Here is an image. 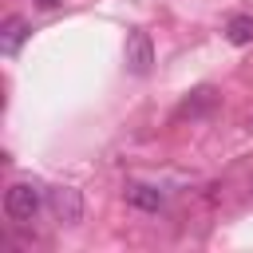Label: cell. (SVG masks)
I'll return each mask as SVG.
<instances>
[{
    "label": "cell",
    "mask_w": 253,
    "mask_h": 253,
    "mask_svg": "<svg viewBox=\"0 0 253 253\" xmlns=\"http://www.w3.org/2000/svg\"><path fill=\"white\" fill-rule=\"evenodd\" d=\"M40 206H43V194H40V186H32V182H12V186L4 190V217H8L12 225H28V221L40 213Z\"/></svg>",
    "instance_id": "6da1fadb"
},
{
    "label": "cell",
    "mask_w": 253,
    "mask_h": 253,
    "mask_svg": "<svg viewBox=\"0 0 253 253\" xmlns=\"http://www.w3.org/2000/svg\"><path fill=\"white\" fill-rule=\"evenodd\" d=\"M47 210L59 225H79L83 221V194L75 186H55V190H47Z\"/></svg>",
    "instance_id": "7a4b0ae2"
},
{
    "label": "cell",
    "mask_w": 253,
    "mask_h": 253,
    "mask_svg": "<svg viewBox=\"0 0 253 253\" xmlns=\"http://www.w3.org/2000/svg\"><path fill=\"white\" fill-rule=\"evenodd\" d=\"M150 67H154V43H150V32L130 28V36H126V71H130V75H146Z\"/></svg>",
    "instance_id": "3957f363"
},
{
    "label": "cell",
    "mask_w": 253,
    "mask_h": 253,
    "mask_svg": "<svg viewBox=\"0 0 253 253\" xmlns=\"http://www.w3.org/2000/svg\"><path fill=\"white\" fill-rule=\"evenodd\" d=\"M126 202H130V206H138V210H146V213H158V210L166 206V194H162L158 186L134 182V186H126Z\"/></svg>",
    "instance_id": "277c9868"
},
{
    "label": "cell",
    "mask_w": 253,
    "mask_h": 253,
    "mask_svg": "<svg viewBox=\"0 0 253 253\" xmlns=\"http://www.w3.org/2000/svg\"><path fill=\"white\" fill-rule=\"evenodd\" d=\"M24 40H28V20H24V16H8L4 28H0V47H4V55H16Z\"/></svg>",
    "instance_id": "5b68a950"
},
{
    "label": "cell",
    "mask_w": 253,
    "mask_h": 253,
    "mask_svg": "<svg viewBox=\"0 0 253 253\" xmlns=\"http://www.w3.org/2000/svg\"><path fill=\"white\" fill-rule=\"evenodd\" d=\"M225 36H229V43H237V47L253 43V16H233V20L225 24Z\"/></svg>",
    "instance_id": "8992f818"
},
{
    "label": "cell",
    "mask_w": 253,
    "mask_h": 253,
    "mask_svg": "<svg viewBox=\"0 0 253 253\" xmlns=\"http://www.w3.org/2000/svg\"><path fill=\"white\" fill-rule=\"evenodd\" d=\"M36 4H40V8H55L59 0H36Z\"/></svg>",
    "instance_id": "52a82bcc"
},
{
    "label": "cell",
    "mask_w": 253,
    "mask_h": 253,
    "mask_svg": "<svg viewBox=\"0 0 253 253\" xmlns=\"http://www.w3.org/2000/svg\"><path fill=\"white\" fill-rule=\"evenodd\" d=\"M249 130H253V115H249Z\"/></svg>",
    "instance_id": "ba28073f"
}]
</instances>
